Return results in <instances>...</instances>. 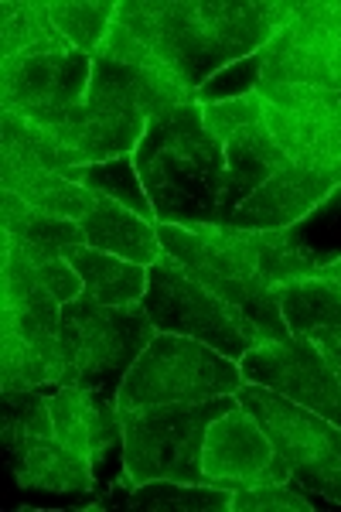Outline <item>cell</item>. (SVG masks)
Masks as SVG:
<instances>
[{
    "label": "cell",
    "mask_w": 341,
    "mask_h": 512,
    "mask_svg": "<svg viewBox=\"0 0 341 512\" xmlns=\"http://www.w3.org/2000/svg\"><path fill=\"white\" fill-rule=\"evenodd\" d=\"M277 11L280 0H123L116 21L198 93L219 69L260 52Z\"/></svg>",
    "instance_id": "cell-1"
},
{
    "label": "cell",
    "mask_w": 341,
    "mask_h": 512,
    "mask_svg": "<svg viewBox=\"0 0 341 512\" xmlns=\"http://www.w3.org/2000/svg\"><path fill=\"white\" fill-rule=\"evenodd\" d=\"M164 253L209 291L236 304L260 328L263 342L290 338L280 315V287L307 270L280 246L277 233L232 226H157Z\"/></svg>",
    "instance_id": "cell-2"
},
{
    "label": "cell",
    "mask_w": 341,
    "mask_h": 512,
    "mask_svg": "<svg viewBox=\"0 0 341 512\" xmlns=\"http://www.w3.org/2000/svg\"><path fill=\"white\" fill-rule=\"evenodd\" d=\"M133 164L157 226H222L229 185L226 147L205 127L198 103L147 123Z\"/></svg>",
    "instance_id": "cell-3"
},
{
    "label": "cell",
    "mask_w": 341,
    "mask_h": 512,
    "mask_svg": "<svg viewBox=\"0 0 341 512\" xmlns=\"http://www.w3.org/2000/svg\"><path fill=\"white\" fill-rule=\"evenodd\" d=\"M62 304L55 301L11 236L0 233V390L65 386Z\"/></svg>",
    "instance_id": "cell-4"
},
{
    "label": "cell",
    "mask_w": 341,
    "mask_h": 512,
    "mask_svg": "<svg viewBox=\"0 0 341 512\" xmlns=\"http://www.w3.org/2000/svg\"><path fill=\"white\" fill-rule=\"evenodd\" d=\"M236 393L202 403H157V407L120 410L123 472L137 489L144 482H205L202 448L212 420L236 407ZM209 485V482H205Z\"/></svg>",
    "instance_id": "cell-5"
},
{
    "label": "cell",
    "mask_w": 341,
    "mask_h": 512,
    "mask_svg": "<svg viewBox=\"0 0 341 512\" xmlns=\"http://www.w3.org/2000/svg\"><path fill=\"white\" fill-rule=\"evenodd\" d=\"M157 328L147 318L144 304H99L79 294L62 304V349H65V386H86L96 393L116 396L123 376L151 345Z\"/></svg>",
    "instance_id": "cell-6"
},
{
    "label": "cell",
    "mask_w": 341,
    "mask_h": 512,
    "mask_svg": "<svg viewBox=\"0 0 341 512\" xmlns=\"http://www.w3.org/2000/svg\"><path fill=\"white\" fill-rule=\"evenodd\" d=\"M243 386V369L229 355L198 338L157 332L140 359L123 376L116 403L120 410L157 407V403H202L229 396Z\"/></svg>",
    "instance_id": "cell-7"
},
{
    "label": "cell",
    "mask_w": 341,
    "mask_h": 512,
    "mask_svg": "<svg viewBox=\"0 0 341 512\" xmlns=\"http://www.w3.org/2000/svg\"><path fill=\"white\" fill-rule=\"evenodd\" d=\"M140 304H144L157 332L198 338V342L212 345L215 352L229 355L232 362H243L249 349L266 345L260 328L236 304L209 291L202 280L178 267L168 253L147 267V294Z\"/></svg>",
    "instance_id": "cell-8"
},
{
    "label": "cell",
    "mask_w": 341,
    "mask_h": 512,
    "mask_svg": "<svg viewBox=\"0 0 341 512\" xmlns=\"http://www.w3.org/2000/svg\"><path fill=\"white\" fill-rule=\"evenodd\" d=\"M198 93L171 69L151 45L113 18L103 45L93 55V82L86 103L116 113H133L147 123L198 103Z\"/></svg>",
    "instance_id": "cell-9"
},
{
    "label": "cell",
    "mask_w": 341,
    "mask_h": 512,
    "mask_svg": "<svg viewBox=\"0 0 341 512\" xmlns=\"http://www.w3.org/2000/svg\"><path fill=\"white\" fill-rule=\"evenodd\" d=\"M236 400L256 417L287 461L290 482H301L341 506V427L249 379L236 390Z\"/></svg>",
    "instance_id": "cell-10"
},
{
    "label": "cell",
    "mask_w": 341,
    "mask_h": 512,
    "mask_svg": "<svg viewBox=\"0 0 341 512\" xmlns=\"http://www.w3.org/2000/svg\"><path fill=\"white\" fill-rule=\"evenodd\" d=\"M260 55L263 82L341 93V0H280Z\"/></svg>",
    "instance_id": "cell-11"
},
{
    "label": "cell",
    "mask_w": 341,
    "mask_h": 512,
    "mask_svg": "<svg viewBox=\"0 0 341 512\" xmlns=\"http://www.w3.org/2000/svg\"><path fill=\"white\" fill-rule=\"evenodd\" d=\"M263 123L294 168H341V93L260 82Z\"/></svg>",
    "instance_id": "cell-12"
},
{
    "label": "cell",
    "mask_w": 341,
    "mask_h": 512,
    "mask_svg": "<svg viewBox=\"0 0 341 512\" xmlns=\"http://www.w3.org/2000/svg\"><path fill=\"white\" fill-rule=\"evenodd\" d=\"M93 82V55L79 52H48L24 55V59L0 62V106L4 113L62 123L76 106L86 103Z\"/></svg>",
    "instance_id": "cell-13"
},
{
    "label": "cell",
    "mask_w": 341,
    "mask_h": 512,
    "mask_svg": "<svg viewBox=\"0 0 341 512\" xmlns=\"http://www.w3.org/2000/svg\"><path fill=\"white\" fill-rule=\"evenodd\" d=\"M239 369L249 383H260L341 427V383L318 345L304 338L256 345L243 355Z\"/></svg>",
    "instance_id": "cell-14"
},
{
    "label": "cell",
    "mask_w": 341,
    "mask_h": 512,
    "mask_svg": "<svg viewBox=\"0 0 341 512\" xmlns=\"http://www.w3.org/2000/svg\"><path fill=\"white\" fill-rule=\"evenodd\" d=\"M202 475L209 485L239 492L253 485L290 482V468L246 407H232L212 420L202 448Z\"/></svg>",
    "instance_id": "cell-15"
},
{
    "label": "cell",
    "mask_w": 341,
    "mask_h": 512,
    "mask_svg": "<svg viewBox=\"0 0 341 512\" xmlns=\"http://www.w3.org/2000/svg\"><path fill=\"white\" fill-rule=\"evenodd\" d=\"M335 185H341V168H328V171L284 168L270 181H263V185L232 212L229 226L246 229V233L287 229V226H294V222H301Z\"/></svg>",
    "instance_id": "cell-16"
},
{
    "label": "cell",
    "mask_w": 341,
    "mask_h": 512,
    "mask_svg": "<svg viewBox=\"0 0 341 512\" xmlns=\"http://www.w3.org/2000/svg\"><path fill=\"white\" fill-rule=\"evenodd\" d=\"M52 127L58 140L65 144V151H69L72 168L133 154L147 134L144 117L116 113V110H106V106H93V103L76 106L69 117L62 123H52Z\"/></svg>",
    "instance_id": "cell-17"
},
{
    "label": "cell",
    "mask_w": 341,
    "mask_h": 512,
    "mask_svg": "<svg viewBox=\"0 0 341 512\" xmlns=\"http://www.w3.org/2000/svg\"><path fill=\"white\" fill-rule=\"evenodd\" d=\"M226 147V168H229V185H226V209H222V226H229L232 212L246 202L263 181H270L277 171L294 168L287 161V154L277 147V140L266 130L263 113L246 123H239L236 130H229L222 137Z\"/></svg>",
    "instance_id": "cell-18"
},
{
    "label": "cell",
    "mask_w": 341,
    "mask_h": 512,
    "mask_svg": "<svg viewBox=\"0 0 341 512\" xmlns=\"http://www.w3.org/2000/svg\"><path fill=\"white\" fill-rule=\"evenodd\" d=\"M280 315L290 338L318 345H341V284L324 270L287 280L280 287Z\"/></svg>",
    "instance_id": "cell-19"
},
{
    "label": "cell",
    "mask_w": 341,
    "mask_h": 512,
    "mask_svg": "<svg viewBox=\"0 0 341 512\" xmlns=\"http://www.w3.org/2000/svg\"><path fill=\"white\" fill-rule=\"evenodd\" d=\"M11 472L18 489L28 492H52V495H86L99 492L93 461L86 454L72 451L58 437H41L18 458H11Z\"/></svg>",
    "instance_id": "cell-20"
},
{
    "label": "cell",
    "mask_w": 341,
    "mask_h": 512,
    "mask_svg": "<svg viewBox=\"0 0 341 512\" xmlns=\"http://www.w3.org/2000/svg\"><path fill=\"white\" fill-rule=\"evenodd\" d=\"M86 246L123 260H133L140 267H151L164 256L161 236H157V222H147L144 216L130 212L127 205L113 202V198H96V205L79 219Z\"/></svg>",
    "instance_id": "cell-21"
},
{
    "label": "cell",
    "mask_w": 341,
    "mask_h": 512,
    "mask_svg": "<svg viewBox=\"0 0 341 512\" xmlns=\"http://www.w3.org/2000/svg\"><path fill=\"white\" fill-rule=\"evenodd\" d=\"M65 260L82 280V294L93 297L99 304H113V308H127L140 304L147 294V267L123 256L93 250V246H72L65 250Z\"/></svg>",
    "instance_id": "cell-22"
},
{
    "label": "cell",
    "mask_w": 341,
    "mask_h": 512,
    "mask_svg": "<svg viewBox=\"0 0 341 512\" xmlns=\"http://www.w3.org/2000/svg\"><path fill=\"white\" fill-rule=\"evenodd\" d=\"M273 233L307 274L335 267L341 260V185L331 188L301 222L287 229H273Z\"/></svg>",
    "instance_id": "cell-23"
},
{
    "label": "cell",
    "mask_w": 341,
    "mask_h": 512,
    "mask_svg": "<svg viewBox=\"0 0 341 512\" xmlns=\"http://www.w3.org/2000/svg\"><path fill=\"white\" fill-rule=\"evenodd\" d=\"M0 185L4 192L21 195L28 205H35L41 212H52L62 219H82L96 205V192L82 188L79 181H69L65 175L41 168H24L18 161H0Z\"/></svg>",
    "instance_id": "cell-24"
},
{
    "label": "cell",
    "mask_w": 341,
    "mask_h": 512,
    "mask_svg": "<svg viewBox=\"0 0 341 512\" xmlns=\"http://www.w3.org/2000/svg\"><path fill=\"white\" fill-rule=\"evenodd\" d=\"M48 52H72V45L48 14V0H4L0 4V62Z\"/></svg>",
    "instance_id": "cell-25"
},
{
    "label": "cell",
    "mask_w": 341,
    "mask_h": 512,
    "mask_svg": "<svg viewBox=\"0 0 341 512\" xmlns=\"http://www.w3.org/2000/svg\"><path fill=\"white\" fill-rule=\"evenodd\" d=\"M0 233L21 239V243L35 246V250L55 253V256H65V250L86 243V233H82V226L76 219L41 212L14 192L0 195Z\"/></svg>",
    "instance_id": "cell-26"
},
{
    "label": "cell",
    "mask_w": 341,
    "mask_h": 512,
    "mask_svg": "<svg viewBox=\"0 0 341 512\" xmlns=\"http://www.w3.org/2000/svg\"><path fill=\"white\" fill-rule=\"evenodd\" d=\"M0 161H18L24 168L55 171V175L72 168L69 151L52 123H38L18 113H0Z\"/></svg>",
    "instance_id": "cell-27"
},
{
    "label": "cell",
    "mask_w": 341,
    "mask_h": 512,
    "mask_svg": "<svg viewBox=\"0 0 341 512\" xmlns=\"http://www.w3.org/2000/svg\"><path fill=\"white\" fill-rule=\"evenodd\" d=\"M0 434H4L7 461L18 458L41 437H52L55 420L48 396H41V390H7L4 386V393H0Z\"/></svg>",
    "instance_id": "cell-28"
},
{
    "label": "cell",
    "mask_w": 341,
    "mask_h": 512,
    "mask_svg": "<svg viewBox=\"0 0 341 512\" xmlns=\"http://www.w3.org/2000/svg\"><path fill=\"white\" fill-rule=\"evenodd\" d=\"M127 509L147 512H232V492L205 482H171L157 478L144 482L127 495Z\"/></svg>",
    "instance_id": "cell-29"
},
{
    "label": "cell",
    "mask_w": 341,
    "mask_h": 512,
    "mask_svg": "<svg viewBox=\"0 0 341 512\" xmlns=\"http://www.w3.org/2000/svg\"><path fill=\"white\" fill-rule=\"evenodd\" d=\"M65 178L79 181L89 192L127 205L130 212L144 216L147 222H157L154 205H151V198H147V188L137 175V164H133V154H123V158H113V161H99V164H82V168H69Z\"/></svg>",
    "instance_id": "cell-30"
},
{
    "label": "cell",
    "mask_w": 341,
    "mask_h": 512,
    "mask_svg": "<svg viewBox=\"0 0 341 512\" xmlns=\"http://www.w3.org/2000/svg\"><path fill=\"white\" fill-rule=\"evenodd\" d=\"M48 14L72 48L96 55L116 18V0H48Z\"/></svg>",
    "instance_id": "cell-31"
},
{
    "label": "cell",
    "mask_w": 341,
    "mask_h": 512,
    "mask_svg": "<svg viewBox=\"0 0 341 512\" xmlns=\"http://www.w3.org/2000/svg\"><path fill=\"white\" fill-rule=\"evenodd\" d=\"M263 82V55H249V59H239L219 69L215 76L198 89V106H212V103H229V99H243L253 96Z\"/></svg>",
    "instance_id": "cell-32"
},
{
    "label": "cell",
    "mask_w": 341,
    "mask_h": 512,
    "mask_svg": "<svg viewBox=\"0 0 341 512\" xmlns=\"http://www.w3.org/2000/svg\"><path fill=\"white\" fill-rule=\"evenodd\" d=\"M314 502L297 492L290 482L253 485V489L232 492V512H311Z\"/></svg>",
    "instance_id": "cell-33"
},
{
    "label": "cell",
    "mask_w": 341,
    "mask_h": 512,
    "mask_svg": "<svg viewBox=\"0 0 341 512\" xmlns=\"http://www.w3.org/2000/svg\"><path fill=\"white\" fill-rule=\"evenodd\" d=\"M324 359L331 362V369H335V376H338V383H341V345H324Z\"/></svg>",
    "instance_id": "cell-34"
},
{
    "label": "cell",
    "mask_w": 341,
    "mask_h": 512,
    "mask_svg": "<svg viewBox=\"0 0 341 512\" xmlns=\"http://www.w3.org/2000/svg\"><path fill=\"white\" fill-rule=\"evenodd\" d=\"M324 274H328L331 280H338V284H341V260L335 263V267H324Z\"/></svg>",
    "instance_id": "cell-35"
}]
</instances>
